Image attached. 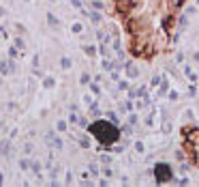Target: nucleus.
I'll use <instances>...</instances> for the list:
<instances>
[{
    "label": "nucleus",
    "mask_w": 199,
    "mask_h": 187,
    "mask_svg": "<svg viewBox=\"0 0 199 187\" xmlns=\"http://www.w3.org/2000/svg\"><path fill=\"white\" fill-rule=\"evenodd\" d=\"M186 133H188V135H186V140H188L191 144H195V146H197V144H199V129H188Z\"/></svg>",
    "instance_id": "nucleus-3"
},
{
    "label": "nucleus",
    "mask_w": 199,
    "mask_h": 187,
    "mask_svg": "<svg viewBox=\"0 0 199 187\" xmlns=\"http://www.w3.org/2000/svg\"><path fill=\"white\" fill-rule=\"evenodd\" d=\"M195 163H199V146H195Z\"/></svg>",
    "instance_id": "nucleus-15"
},
{
    "label": "nucleus",
    "mask_w": 199,
    "mask_h": 187,
    "mask_svg": "<svg viewBox=\"0 0 199 187\" xmlns=\"http://www.w3.org/2000/svg\"><path fill=\"white\" fill-rule=\"evenodd\" d=\"M0 151H2V155H7V151H9V142H2V144H0Z\"/></svg>",
    "instance_id": "nucleus-11"
},
{
    "label": "nucleus",
    "mask_w": 199,
    "mask_h": 187,
    "mask_svg": "<svg viewBox=\"0 0 199 187\" xmlns=\"http://www.w3.org/2000/svg\"><path fill=\"white\" fill-rule=\"evenodd\" d=\"M135 123H137V116H135V114H131V119H129V125H131V127H133V125H135Z\"/></svg>",
    "instance_id": "nucleus-13"
},
{
    "label": "nucleus",
    "mask_w": 199,
    "mask_h": 187,
    "mask_svg": "<svg viewBox=\"0 0 199 187\" xmlns=\"http://www.w3.org/2000/svg\"><path fill=\"white\" fill-rule=\"evenodd\" d=\"M167 88H169V84H167V80H165V82H163V86H161V90H159V97H163V95H165Z\"/></svg>",
    "instance_id": "nucleus-7"
},
{
    "label": "nucleus",
    "mask_w": 199,
    "mask_h": 187,
    "mask_svg": "<svg viewBox=\"0 0 199 187\" xmlns=\"http://www.w3.org/2000/svg\"><path fill=\"white\" fill-rule=\"evenodd\" d=\"M60 65H62V69H69V67H71V58H62Z\"/></svg>",
    "instance_id": "nucleus-8"
},
{
    "label": "nucleus",
    "mask_w": 199,
    "mask_h": 187,
    "mask_svg": "<svg viewBox=\"0 0 199 187\" xmlns=\"http://www.w3.org/2000/svg\"><path fill=\"white\" fill-rule=\"evenodd\" d=\"M45 86H47V88H52V86H54V80H52V78H47V80H45Z\"/></svg>",
    "instance_id": "nucleus-14"
},
{
    "label": "nucleus",
    "mask_w": 199,
    "mask_h": 187,
    "mask_svg": "<svg viewBox=\"0 0 199 187\" xmlns=\"http://www.w3.org/2000/svg\"><path fill=\"white\" fill-rule=\"evenodd\" d=\"M195 60H199V52H197V54H195Z\"/></svg>",
    "instance_id": "nucleus-19"
},
{
    "label": "nucleus",
    "mask_w": 199,
    "mask_h": 187,
    "mask_svg": "<svg viewBox=\"0 0 199 187\" xmlns=\"http://www.w3.org/2000/svg\"><path fill=\"white\" fill-rule=\"evenodd\" d=\"M79 144H82L84 149H88V146H90V140H88V138H79Z\"/></svg>",
    "instance_id": "nucleus-10"
},
{
    "label": "nucleus",
    "mask_w": 199,
    "mask_h": 187,
    "mask_svg": "<svg viewBox=\"0 0 199 187\" xmlns=\"http://www.w3.org/2000/svg\"><path fill=\"white\" fill-rule=\"evenodd\" d=\"M82 30H84V28H82V24H73V32H77V35H79Z\"/></svg>",
    "instance_id": "nucleus-12"
},
{
    "label": "nucleus",
    "mask_w": 199,
    "mask_h": 187,
    "mask_svg": "<svg viewBox=\"0 0 199 187\" xmlns=\"http://www.w3.org/2000/svg\"><path fill=\"white\" fill-rule=\"evenodd\" d=\"M154 176H156V183H169L173 179L171 166L169 163H156L154 166Z\"/></svg>",
    "instance_id": "nucleus-2"
},
{
    "label": "nucleus",
    "mask_w": 199,
    "mask_h": 187,
    "mask_svg": "<svg viewBox=\"0 0 199 187\" xmlns=\"http://www.w3.org/2000/svg\"><path fill=\"white\" fill-rule=\"evenodd\" d=\"M127 73H129V78H137V75H139V71H137L135 67H131V65L127 67Z\"/></svg>",
    "instance_id": "nucleus-5"
},
{
    "label": "nucleus",
    "mask_w": 199,
    "mask_h": 187,
    "mask_svg": "<svg viewBox=\"0 0 199 187\" xmlns=\"http://www.w3.org/2000/svg\"><path fill=\"white\" fill-rule=\"evenodd\" d=\"M135 149H137L139 153H143V144H141V142H137V144H135Z\"/></svg>",
    "instance_id": "nucleus-18"
},
{
    "label": "nucleus",
    "mask_w": 199,
    "mask_h": 187,
    "mask_svg": "<svg viewBox=\"0 0 199 187\" xmlns=\"http://www.w3.org/2000/svg\"><path fill=\"white\" fill-rule=\"evenodd\" d=\"M84 50H86V54H88V56H94V54H96V48H94V45H86Z\"/></svg>",
    "instance_id": "nucleus-6"
},
{
    "label": "nucleus",
    "mask_w": 199,
    "mask_h": 187,
    "mask_svg": "<svg viewBox=\"0 0 199 187\" xmlns=\"http://www.w3.org/2000/svg\"><path fill=\"white\" fill-rule=\"evenodd\" d=\"M47 142L52 144L54 149H60V146H62V142H60V140L56 138V133H47Z\"/></svg>",
    "instance_id": "nucleus-4"
},
{
    "label": "nucleus",
    "mask_w": 199,
    "mask_h": 187,
    "mask_svg": "<svg viewBox=\"0 0 199 187\" xmlns=\"http://www.w3.org/2000/svg\"><path fill=\"white\" fill-rule=\"evenodd\" d=\"M32 170H34V172L39 174V172H41V166H39V163H32Z\"/></svg>",
    "instance_id": "nucleus-16"
},
{
    "label": "nucleus",
    "mask_w": 199,
    "mask_h": 187,
    "mask_svg": "<svg viewBox=\"0 0 199 187\" xmlns=\"http://www.w3.org/2000/svg\"><path fill=\"white\" fill-rule=\"evenodd\" d=\"M90 133L101 144H114V142H118V138H120V129L111 121H96V123H92L90 125Z\"/></svg>",
    "instance_id": "nucleus-1"
},
{
    "label": "nucleus",
    "mask_w": 199,
    "mask_h": 187,
    "mask_svg": "<svg viewBox=\"0 0 199 187\" xmlns=\"http://www.w3.org/2000/svg\"><path fill=\"white\" fill-rule=\"evenodd\" d=\"M90 19L94 22V24H98V22H101V15L98 13H90Z\"/></svg>",
    "instance_id": "nucleus-9"
},
{
    "label": "nucleus",
    "mask_w": 199,
    "mask_h": 187,
    "mask_svg": "<svg viewBox=\"0 0 199 187\" xmlns=\"http://www.w3.org/2000/svg\"><path fill=\"white\" fill-rule=\"evenodd\" d=\"M82 82H84V84H86V82H90V75H88V73H84V75H82Z\"/></svg>",
    "instance_id": "nucleus-17"
}]
</instances>
